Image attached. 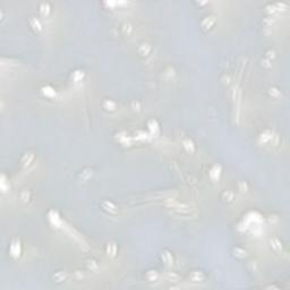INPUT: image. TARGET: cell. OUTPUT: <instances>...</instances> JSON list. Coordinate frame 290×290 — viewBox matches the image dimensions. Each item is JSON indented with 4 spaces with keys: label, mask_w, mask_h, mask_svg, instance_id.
Segmentation results:
<instances>
[{
    "label": "cell",
    "mask_w": 290,
    "mask_h": 290,
    "mask_svg": "<svg viewBox=\"0 0 290 290\" xmlns=\"http://www.w3.org/2000/svg\"><path fill=\"white\" fill-rule=\"evenodd\" d=\"M273 138V134L271 130H265V132H263L262 134H261V136H259V142L261 143H268V142H270V141H272Z\"/></svg>",
    "instance_id": "6"
},
{
    "label": "cell",
    "mask_w": 290,
    "mask_h": 290,
    "mask_svg": "<svg viewBox=\"0 0 290 290\" xmlns=\"http://www.w3.org/2000/svg\"><path fill=\"white\" fill-rule=\"evenodd\" d=\"M39 9H40V13L42 16H48L50 13V5L48 2H41Z\"/></svg>",
    "instance_id": "8"
},
{
    "label": "cell",
    "mask_w": 290,
    "mask_h": 290,
    "mask_svg": "<svg viewBox=\"0 0 290 290\" xmlns=\"http://www.w3.org/2000/svg\"><path fill=\"white\" fill-rule=\"evenodd\" d=\"M2 181H1V186H2V192H6V181H5V177L2 176Z\"/></svg>",
    "instance_id": "35"
},
{
    "label": "cell",
    "mask_w": 290,
    "mask_h": 290,
    "mask_svg": "<svg viewBox=\"0 0 290 290\" xmlns=\"http://www.w3.org/2000/svg\"><path fill=\"white\" fill-rule=\"evenodd\" d=\"M21 200H22L23 202L28 201V200H30V193L27 192V191H23L22 194H21Z\"/></svg>",
    "instance_id": "29"
},
{
    "label": "cell",
    "mask_w": 290,
    "mask_h": 290,
    "mask_svg": "<svg viewBox=\"0 0 290 290\" xmlns=\"http://www.w3.org/2000/svg\"><path fill=\"white\" fill-rule=\"evenodd\" d=\"M87 268L91 270V271H96L99 268L98 263L95 262V261H93V259H91V261H87Z\"/></svg>",
    "instance_id": "25"
},
{
    "label": "cell",
    "mask_w": 290,
    "mask_h": 290,
    "mask_svg": "<svg viewBox=\"0 0 290 290\" xmlns=\"http://www.w3.org/2000/svg\"><path fill=\"white\" fill-rule=\"evenodd\" d=\"M147 126H148V128H150L151 132H155V130H158V122H156L155 120H150Z\"/></svg>",
    "instance_id": "27"
},
{
    "label": "cell",
    "mask_w": 290,
    "mask_h": 290,
    "mask_svg": "<svg viewBox=\"0 0 290 290\" xmlns=\"http://www.w3.org/2000/svg\"><path fill=\"white\" fill-rule=\"evenodd\" d=\"M161 256H162L163 262H165L167 265H171V264H172V256H171V254H170L168 250H165Z\"/></svg>",
    "instance_id": "16"
},
{
    "label": "cell",
    "mask_w": 290,
    "mask_h": 290,
    "mask_svg": "<svg viewBox=\"0 0 290 290\" xmlns=\"http://www.w3.org/2000/svg\"><path fill=\"white\" fill-rule=\"evenodd\" d=\"M146 278L148 281H155L156 279L159 278V274H158V272L156 271H148V272L146 273Z\"/></svg>",
    "instance_id": "23"
},
{
    "label": "cell",
    "mask_w": 290,
    "mask_h": 290,
    "mask_svg": "<svg viewBox=\"0 0 290 290\" xmlns=\"http://www.w3.org/2000/svg\"><path fill=\"white\" fill-rule=\"evenodd\" d=\"M107 252H108V255H110V256H115L117 253V246L116 244L113 243V241H110L109 244H108L107 246Z\"/></svg>",
    "instance_id": "14"
},
{
    "label": "cell",
    "mask_w": 290,
    "mask_h": 290,
    "mask_svg": "<svg viewBox=\"0 0 290 290\" xmlns=\"http://www.w3.org/2000/svg\"><path fill=\"white\" fill-rule=\"evenodd\" d=\"M183 145H184V147H185V150H186L187 152L193 153L194 150H195V145H194V143H193L191 139H184Z\"/></svg>",
    "instance_id": "10"
},
{
    "label": "cell",
    "mask_w": 290,
    "mask_h": 290,
    "mask_svg": "<svg viewBox=\"0 0 290 290\" xmlns=\"http://www.w3.org/2000/svg\"><path fill=\"white\" fill-rule=\"evenodd\" d=\"M151 52V45L148 43H142V44L138 47V54L143 57H146L148 56Z\"/></svg>",
    "instance_id": "5"
},
{
    "label": "cell",
    "mask_w": 290,
    "mask_h": 290,
    "mask_svg": "<svg viewBox=\"0 0 290 290\" xmlns=\"http://www.w3.org/2000/svg\"><path fill=\"white\" fill-rule=\"evenodd\" d=\"M42 93L44 94L45 96H49V98H54V95H56V92H54V89H51L50 86L42 87Z\"/></svg>",
    "instance_id": "19"
},
{
    "label": "cell",
    "mask_w": 290,
    "mask_h": 290,
    "mask_svg": "<svg viewBox=\"0 0 290 290\" xmlns=\"http://www.w3.org/2000/svg\"><path fill=\"white\" fill-rule=\"evenodd\" d=\"M19 253H21L19 241H18L17 239H14V240L11 241V245H10V254L13 255V256H15V257H17L18 255H19Z\"/></svg>",
    "instance_id": "3"
},
{
    "label": "cell",
    "mask_w": 290,
    "mask_h": 290,
    "mask_svg": "<svg viewBox=\"0 0 290 290\" xmlns=\"http://www.w3.org/2000/svg\"><path fill=\"white\" fill-rule=\"evenodd\" d=\"M262 66L265 68H270L271 67V64H270V60L269 59H264V60H262Z\"/></svg>",
    "instance_id": "33"
},
{
    "label": "cell",
    "mask_w": 290,
    "mask_h": 290,
    "mask_svg": "<svg viewBox=\"0 0 290 290\" xmlns=\"http://www.w3.org/2000/svg\"><path fill=\"white\" fill-rule=\"evenodd\" d=\"M233 253H235V255H236V256L240 257V259H243V257H245V256H246V252L244 249L239 248V247L235 248V249H233Z\"/></svg>",
    "instance_id": "26"
},
{
    "label": "cell",
    "mask_w": 290,
    "mask_h": 290,
    "mask_svg": "<svg viewBox=\"0 0 290 290\" xmlns=\"http://www.w3.org/2000/svg\"><path fill=\"white\" fill-rule=\"evenodd\" d=\"M132 107H133L134 110H137V111H138L139 109H141V104H139L138 101H134V102L132 103Z\"/></svg>",
    "instance_id": "32"
},
{
    "label": "cell",
    "mask_w": 290,
    "mask_h": 290,
    "mask_svg": "<svg viewBox=\"0 0 290 290\" xmlns=\"http://www.w3.org/2000/svg\"><path fill=\"white\" fill-rule=\"evenodd\" d=\"M101 206H102V209L104 211H107V212H109V213H117V209L116 206L112 204L111 202L109 201H103L102 203H101Z\"/></svg>",
    "instance_id": "4"
},
{
    "label": "cell",
    "mask_w": 290,
    "mask_h": 290,
    "mask_svg": "<svg viewBox=\"0 0 290 290\" xmlns=\"http://www.w3.org/2000/svg\"><path fill=\"white\" fill-rule=\"evenodd\" d=\"M223 197H224V198H227L228 201H232V200H233V194H232L231 192L227 191V192L223 193Z\"/></svg>",
    "instance_id": "30"
},
{
    "label": "cell",
    "mask_w": 290,
    "mask_h": 290,
    "mask_svg": "<svg viewBox=\"0 0 290 290\" xmlns=\"http://www.w3.org/2000/svg\"><path fill=\"white\" fill-rule=\"evenodd\" d=\"M239 187H240V191H241V192H246V191H247V185H246V184L244 183V181L239 184Z\"/></svg>",
    "instance_id": "34"
},
{
    "label": "cell",
    "mask_w": 290,
    "mask_h": 290,
    "mask_svg": "<svg viewBox=\"0 0 290 290\" xmlns=\"http://www.w3.org/2000/svg\"><path fill=\"white\" fill-rule=\"evenodd\" d=\"M83 77H84V73L80 72V70H76L75 73H73V76H72L73 80L76 82V83L80 82V80H83Z\"/></svg>",
    "instance_id": "21"
},
{
    "label": "cell",
    "mask_w": 290,
    "mask_h": 290,
    "mask_svg": "<svg viewBox=\"0 0 290 290\" xmlns=\"http://www.w3.org/2000/svg\"><path fill=\"white\" fill-rule=\"evenodd\" d=\"M222 80H223V83L224 84H229L230 83V78H229V76H224L222 78Z\"/></svg>",
    "instance_id": "36"
},
{
    "label": "cell",
    "mask_w": 290,
    "mask_h": 290,
    "mask_svg": "<svg viewBox=\"0 0 290 290\" xmlns=\"http://www.w3.org/2000/svg\"><path fill=\"white\" fill-rule=\"evenodd\" d=\"M215 16H207V17H205L203 21H202V27L204 28V30H209V28H211V27L214 25L215 23Z\"/></svg>",
    "instance_id": "1"
},
{
    "label": "cell",
    "mask_w": 290,
    "mask_h": 290,
    "mask_svg": "<svg viewBox=\"0 0 290 290\" xmlns=\"http://www.w3.org/2000/svg\"><path fill=\"white\" fill-rule=\"evenodd\" d=\"M266 57H268L269 60H270V59H274L275 58V52H274L273 50H268V51H266Z\"/></svg>",
    "instance_id": "31"
},
{
    "label": "cell",
    "mask_w": 290,
    "mask_h": 290,
    "mask_svg": "<svg viewBox=\"0 0 290 290\" xmlns=\"http://www.w3.org/2000/svg\"><path fill=\"white\" fill-rule=\"evenodd\" d=\"M189 279H191L193 282H201L204 280V275H203V273L200 272V271H193V272L189 274Z\"/></svg>",
    "instance_id": "7"
},
{
    "label": "cell",
    "mask_w": 290,
    "mask_h": 290,
    "mask_svg": "<svg viewBox=\"0 0 290 290\" xmlns=\"http://www.w3.org/2000/svg\"><path fill=\"white\" fill-rule=\"evenodd\" d=\"M30 23H31V26L35 30V31H41L42 30V25H41L40 21L35 17H31L30 18Z\"/></svg>",
    "instance_id": "13"
},
{
    "label": "cell",
    "mask_w": 290,
    "mask_h": 290,
    "mask_svg": "<svg viewBox=\"0 0 290 290\" xmlns=\"http://www.w3.org/2000/svg\"><path fill=\"white\" fill-rule=\"evenodd\" d=\"M270 244H271V247H272L274 250H277V252L281 250L282 245L278 238H271V239H270Z\"/></svg>",
    "instance_id": "12"
},
{
    "label": "cell",
    "mask_w": 290,
    "mask_h": 290,
    "mask_svg": "<svg viewBox=\"0 0 290 290\" xmlns=\"http://www.w3.org/2000/svg\"><path fill=\"white\" fill-rule=\"evenodd\" d=\"M121 32H122V34L124 35H130L132 34V32H133V26L130 25L129 23H124L122 25H121Z\"/></svg>",
    "instance_id": "9"
},
{
    "label": "cell",
    "mask_w": 290,
    "mask_h": 290,
    "mask_svg": "<svg viewBox=\"0 0 290 290\" xmlns=\"http://www.w3.org/2000/svg\"><path fill=\"white\" fill-rule=\"evenodd\" d=\"M91 176H92V170L89 169V168H86V169L83 170L82 174H80V179H82V180H87Z\"/></svg>",
    "instance_id": "22"
},
{
    "label": "cell",
    "mask_w": 290,
    "mask_h": 290,
    "mask_svg": "<svg viewBox=\"0 0 290 290\" xmlns=\"http://www.w3.org/2000/svg\"><path fill=\"white\" fill-rule=\"evenodd\" d=\"M232 100H233V103H235V106H236V109L239 110L238 108H239V104H240V101H241V91L239 89H236V87L233 89Z\"/></svg>",
    "instance_id": "2"
},
{
    "label": "cell",
    "mask_w": 290,
    "mask_h": 290,
    "mask_svg": "<svg viewBox=\"0 0 290 290\" xmlns=\"http://www.w3.org/2000/svg\"><path fill=\"white\" fill-rule=\"evenodd\" d=\"M167 280H168V281H171V282H177L179 280V275L174 272H170L167 274Z\"/></svg>",
    "instance_id": "24"
},
{
    "label": "cell",
    "mask_w": 290,
    "mask_h": 290,
    "mask_svg": "<svg viewBox=\"0 0 290 290\" xmlns=\"http://www.w3.org/2000/svg\"><path fill=\"white\" fill-rule=\"evenodd\" d=\"M269 93H270V95L274 99H280L282 96L281 91H279L277 87H271V89L269 90Z\"/></svg>",
    "instance_id": "20"
},
{
    "label": "cell",
    "mask_w": 290,
    "mask_h": 290,
    "mask_svg": "<svg viewBox=\"0 0 290 290\" xmlns=\"http://www.w3.org/2000/svg\"><path fill=\"white\" fill-rule=\"evenodd\" d=\"M32 160H33V154H32V153H26L25 155L23 156L21 163H22L23 167H26V165H28L31 163Z\"/></svg>",
    "instance_id": "17"
},
{
    "label": "cell",
    "mask_w": 290,
    "mask_h": 290,
    "mask_svg": "<svg viewBox=\"0 0 290 290\" xmlns=\"http://www.w3.org/2000/svg\"><path fill=\"white\" fill-rule=\"evenodd\" d=\"M103 108L108 111H115L116 110V103L113 101H110V100H106L103 102Z\"/></svg>",
    "instance_id": "15"
},
{
    "label": "cell",
    "mask_w": 290,
    "mask_h": 290,
    "mask_svg": "<svg viewBox=\"0 0 290 290\" xmlns=\"http://www.w3.org/2000/svg\"><path fill=\"white\" fill-rule=\"evenodd\" d=\"M66 277H67L66 272H64V271H59V272L54 273V280L56 282H63L64 280L66 279Z\"/></svg>",
    "instance_id": "18"
},
{
    "label": "cell",
    "mask_w": 290,
    "mask_h": 290,
    "mask_svg": "<svg viewBox=\"0 0 290 290\" xmlns=\"http://www.w3.org/2000/svg\"><path fill=\"white\" fill-rule=\"evenodd\" d=\"M220 171H221L220 167H218V165H214V167H213V168L210 170L211 179H213V180H218L219 176H220Z\"/></svg>",
    "instance_id": "11"
},
{
    "label": "cell",
    "mask_w": 290,
    "mask_h": 290,
    "mask_svg": "<svg viewBox=\"0 0 290 290\" xmlns=\"http://www.w3.org/2000/svg\"><path fill=\"white\" fill-rule=\"evenodd\" d=\"M73 278L76 279V280H80V279L84 278V273L82 272V271H74V272H73Z\"/></svg>",
    "instance_id": "28"
}]
</instances>
